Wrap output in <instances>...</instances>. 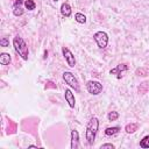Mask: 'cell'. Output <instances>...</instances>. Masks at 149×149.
<instances>
[{"label":"cell","mask_w":149,"mask_h":149,"mask_svg":"<svg viewBox=\"0 0 149 149\" xmlns=\"http://www.w3.org/2000/svg\"><path fill=\"white\" fill-rule=\"evenodd\" d=\"M74 20L78 22V23H85L86 22V16L81 13H76L74 14Z\"/></svg>","instance_id":"cell-16"},{"label":"cell","mask_w":149,"mask_h":149,"mask_svg":"<svg viewBox=\"0 0 149 149\" xmlns=\"http://www.w3.org/2000/svg\"><path fill=\"white\" fill-rule=\"evenodd\" d=\"M106 148L114 149V146H113L112 143H105V144H101V146H100V149H106Z\"/></svg>","instance_id":"cell-20"},{"label":"cell","mask_w":149,"mask_h":149,"mask_svg":"<svg viewBox=\"0 0 149 149\" xmlns=\"http://www.w3.org/2000/svg\"><path fill=\"white\" fill-rule=\"evenodd\" d=\"M64 98H65L66 102L69 104V106L71 108H73L74 105H76V99H74V94L72 93V91L70 88H65V91H64Z\"/></svg>","instance_id":"cell-7"},{"label":"cell","mask_w":149,"mask_h":149,"mask_svg":"<svg viewBox=\"0 0 149 149\" xmlns=\"http://www.w3.org/2000/svg\"><path fill=\"white\" fill-rule=\"evenodd\" d=\"M62 52H63V56H64L65 62L68 63V65L70 68H74V65H76V58H74L73 54L68 48H65V47L62 48Z\"/></svg>","instance_id":"cell-6"},{"label":"cell","mask_w":149,"mask_h":149,"mask_svg":"<svg viewBox=\"0 0 149 149\" xmlns=\"http://www.w3.org/2000/svg\"><path fill=\"white\" fill-rule=\"evenodd\" d=\"M86 88L88 93H91L92 95H98L102 91V84H100L97 80H88L86 83Z\"/></svg>","instance_id":"cell-5"},{"label":"cell","mask_w":149,"mask_h":149,"mask_svg":"<svg viewBox=\"0 0 149 149\" xmlns=\"http://www.w3.org/2000/svg\"><path fill=\"white\" fill-rule=\"evenodd\" d=\"M0 45H1V47H8V45H9V41H8L6 37H2V38L0 40Z\"/></svg>","instance_id":"cell-19"},{"label":"cell","mask_w":149,"mask_h":149,"mask_svg":"<svg viewBox=\"0 0 149 149\" xmlns=\"http://www.w3.org/2000/svg\"><path fill=\"white\" fill-rule=\"evenodd\" d=\"M140 147H141V148H149V135L144 136V137L141 140Z\"/></svg>","instance_id":"cell-17"},{"label":"cell","mask_w":149,"mask_h":149,"mask_svg":"<svg viewBox=\"0 0 149 149\" xmlns=\"http://www.w3.org/2000/svg\"><path fill=\"white\" fill-rule=\"evenodd\" d=\"M63 79H64V81H65L70 87L74 88L76 91H79V84H78V80H77V78L74 77V74H73L72 72H70V71H65V72H63Z\"/></svg>","instance_id":"cell-3"},{"label":"cell","mask_w":149,"mask_h":149,"mask_svg":"<svg viewBox=\"0 0 149 149\" xmlns=\"http://www.w3.org/2000/svg\"><path fill=\"white\" fill-rule=\"evenodd\" d=\"M127 69H128V66H127L126 64H119L116 68L112 69V70L109 71V73H111V74L118 73V78H121V73H122V71H126Z\"/></svg>","instance_id":"cell-9"},{"label":"cell","mask_w":149,"mask_h":149,"mask_svg":"<svg viewBox=\"0 0 149 149\" xmlns=\"http://www.w3.org/2000/svg\"><path fill=\"white\" fill-rule=\"evenodd\" d=\"M136 129H137V123H134V122L128 123V125L125 127V130H126V133H128V134L134 133Z\"/></svg>","instance_id":"cell-14"},{"label":"cell","mask_w":149,"mask_h":149,"mask_svg":"<svg viewBox=\"0 0 149 149\" xmlns=\"http://www.w3.org/2000/svg\"><path fill=\"white\" fill-rule=\"evenodd\" d=\"M119 132H120V127H118V126H115V127H108V128L105 129V134L107 136H113V135L118 134Z\"/></svg>","instance_id":"cell-13"},{"label":"cell","mask_w":149,"mask_h":149,"mask_svg":"<svg viewBox=\"0 0 149 149\" xmlns=\"http://www.w3.org/2000/svg\"><path fill=\"white\" fill-rule=\"evenodd\" d=\"M79 148V133L73 129L71 130V149Z\"/></svg>","instance_id":"cell-8"},{"label":"cell","mask_w":149,"mask_h":149,"mask_svg":"<svg viewBox=\"0 0 149 149\" xmlns=\"http://www.w3.org/2000/svg\"><path fill=\"white\" fill-rule=\"evenodd\" d=\"M61 13H62V15L65 16V17H69V16L71 15L72 10H71V6L69 5V2H64V3L61 6Z\"/></svg>","instance_id":"cell-11"},{"label":"cell","mask_w":149,"mask_h":149,"mask_svg":"<svg viewBox=\"0 0 149 149\" xmlns=\"http://www.w3.org/2000/svg\"><path fill=\"white\" fill-rule=\"evenodd\" d=\"M107 118H108V120L109 121H115L118 118H119V113L118 112H109L108 113V115H107Z\"/></svg>","instance_id":"cell-18"},{"label":"cell","mask_w":149,"mask_h":149,"mask_svg":"<svg viewBox=\"0 0 149 149\" xmlns=\"http://www.w3.org/2000/svg\"><path fill=\"white\" fill-rule=\"evenodd\" d=\"M54 1H58V0H54Z\"/></svg>","instance_id":"cell-21"},{"label":"cell","mask_w":149,"mask_h":149,"mask_svg":"<svg viewBox=\"0 0 149 149\" xmlns=\"http://www.w3.org/2000/svg\"><path fill=\"white\" fill-rule=\"evenodd\" d=\"M98 128H99V120L98 118L93 116L90 119V121L87 122V126H86V140L88 142L90 146H92L94 143V140H95V136H97V133H98Z\"/></svg>","instance_id":"cell-1"},{"label":"cell","mask_w":149,"mask_h":149,"mask_svg":"<svg viewBox=\"0 0 149 149\" xmlns=\"http://www.w3.org/2000/svg\"><path fill=\"white\" fill-rule=\"evenodd\" d=\"M23 0H17L15 3H14V7H13V14L15 16H20L23 14V9L21 8V5H22Z\"/></svg>","instance_id":"cell-10"},{"label":"cell","mask_w":149,"mask_h":149,"mask_svg":"<svg viewBox=\"0 0 149 149\" xmlns=\"http://www.w3.org/2000/svg\"><path fill=\"white\" fill-rule=\"evenodd\" d=\"M13 47H14L15 51L22 57V59H24V61L28 59V54H29L28 47H27V44H26V42L23 41L22 37L15 36V37L13 38Z\"/></svg>","instance_id":"cell-2"},{"label":"cell","mask_w":149,"mask_h":149,"mask_svg":"<svg viewBox=\"0 0 149 149\" xmlns=\"http://www.w3.org/2000/svg\"><path fill=\"white\" fill-rule=\"evenodd\" d=\"M10 59H12L10 55L7 52H2L0 55V64H2V65H8L10 63Z\"/></svg>","instance_id":"cell-12"},{"label":"cell","mask_w":149,"mask_h":149,"mask_svg":"<svg viewBox=\"0 0 149 149\" xmlns=\"http://www.w3.org/2000/svg\"><path fill=\"white\" fill-rule=\"evenodd\" d=\"M93 38L100 49H105L108 44V35L105 31H97L93 35Z\"/></svg>","instance_id":"cell-4"},{"label":"cell","mask_w":149,"mask_h":149,"mask_svg":"<svg viewBox=\"0 0 149 149\" xmlns=\"http://www.w3.org/2000/svg\"><path fill=\"white\" fill-rule=\"evenodd\" d=\"M24 7L28 10H34L35 7H36V3H35L34 0H24Z\"/></svg>","instance_id":"cell-15"}]
</instances>
